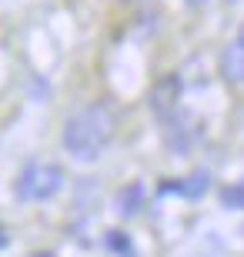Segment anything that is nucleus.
Masks as SVG:
<instances>
[{
	"label": "nucleus",
	"instance_id": "obj_6",
	"mask_svg": "<svg viewBox=\"0 0 244 257\" xmlns=\"http://www.w3.org/2000/svg\"><path fill=\"white\" fill-rule=\"evenodd\" d=\"M114 204H117V214H121V217H131V214H137V210L144 207V184L134 181V184H127V187H121Z\"/></svg>",
	"mask_w": 244,
	"mask_h": 257
},
{
	"label": "nucleus",
	"instance_id": "obj_7",
	"mask_svg": "<svg viewBox=\"0 0 244 257\" xmlns=\"http://www.w3.org/2000/svg\"><path fill=\"white\" fill-rule=\"evenodd\" d=\"M104 247L107 250H117L124 257H134V247H131V237L121 234V230H107V237H104Z\"/></svg>",
	"mask_w": 244,
	"mask_h": 257
},
{
	"label": "nucleus",
	"instance_id": "obj_2",
	"mask_svg": "<svg viewBox=\"0 0 244 257\" xmlns=\"http://www.w3.org/2000/svg\"><path fill=\"white\" fill-rule=\"evenodd\" d=\"M64 187V171L57 164H30L27 171L17 177V194L20 200H50Z\"/></svg>",
	"mask_w": 244,
	"mask_h": 257
},
{
	"label": "nucleus",
	"instance_id": "obj_9",
	"mask_svg": "<svg viewBox=\"0 0 244 257\" xmlns=\"http://www.w3.org/2000/svg\"><path fill=\"white\" fill-rule=\"evenodd\" d=\"M0 247H7V237H4V230H0Z\"/></svg>",
	"mask_w": 244,
	"mask_h": 257
},
{
	"label": "nucleus",
	"instance_id": "obj_10",
	"mask_svg": "<svg viewBox=\"0 0 244 257\" xmlns=\"http://www.w3.org/2000/svg\"><path fill=\"white\" fill-rule=\"evenodd\" d=\"M191 4H194V7H201V4H207V0H191Z\"/></svg>",
	"mask_w": 244,
	"mask_h": 257
},
{
	"label": "nucleus",
	"instance_id": "obj_3",
	"mask_svg": "<svg viewBox=\"0 0 244 257\" xmlns=\"http://www.w3.org/2000/svg\"><path fill=\"white\" fill-rule=\"evenodd\" d=\"M181 100V77L178 74H168V77H160L157 87L150 90V110L157 117H168L174 107H178Z\"/></svg>",
	"mask_w": 244,
	"mask_h": 257
},
{
	"label": "nucleus",
	"instance_id": "obj_4",
	"mask_svg": "<svg viewBox=\"0 0 244 257\" xmlns=\"http://www.w3.org/2000/svg\"><path fill=\"white\" fill-rule=\"evenodd\" d=\"M207 187H211V174H207V171H197V174H191L188 181H171V184H164V187H160V194H181V197L197 200V197H204Z\"/></svg>",
	"mask_w": 244,
	"mask_h": 257
},
{
	"label": "nucleus",
	"instance_id": "obj_1",
	"mask_svg": "<svg viewBox=\"0 0 244 257\" xmlns=\"http://www.w3.org/2000/svg\"><path fill=\"white\" fill-rule=\"evenodd\" d=\"M114 134V114L111 107L94 104V107H84L77 117H70L64 127V147L70 151L74 161H97V154L107 147Z\"/></svg>",
	"mask_w": 244,
	"mask_h": 257
},
{
	"label": "nucleus",
	"instance_id": "obj_8",
	"mask_svg": "<svg viewBox=\"0 0 244 257\" xmlns=\"http://www.w3.org/2000/svg\"><path fill=\"white\" fill-rule=\"evenodd\" d=\"M221 200H224V207L244 210V181L237 184V187H224V191H221Z\"/></svg>",
	"mask_w": 244,
	"mask_h": 257
},
{
	"label": "nucleus",
	"instance_id": "obj_5",
	"mask_svg": "<svg viewBox=\"0 0 244 257\" xmlns=\"http://www.w3.org/2000/svg\"><path fill=\"white\" fill-rule=\"evenodd\" d=\"M221 70L231 84H244V34L234 44H227L224 57H221Z\"/></svg>",
	"mask_w": 244,
	"mask_h": 257
}]
</instances>
